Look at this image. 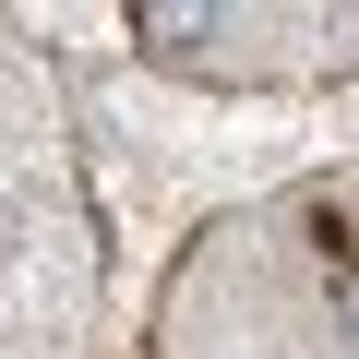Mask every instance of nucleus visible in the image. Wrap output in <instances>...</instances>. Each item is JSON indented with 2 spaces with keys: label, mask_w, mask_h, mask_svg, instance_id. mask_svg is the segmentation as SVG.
Returning <instances> with one entry per match:
<instances>
[{
  "label": "nucleus",
  "mask_w": 359,
  "mask_h": 359,
  "mask_svg": "<svg viewBox=\"0 0 359 359\" xmlns=\"http://www.w3.org/2000/svg\"><path fill=\"white\" fill-rule=\"evenodd\" d=\"M132 25H144V48H204V36H216V13H204V0H144Z\"/></svg>",
  "instance_id": "obj_1"
}]
</instances>
